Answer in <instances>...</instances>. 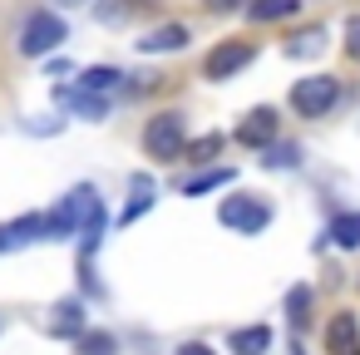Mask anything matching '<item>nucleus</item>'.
<instances>
[{
  "instance_id": "1a4fd4ad",
  "label": "nucleus",
  "mask_w": 360,
  "mask_h": 355,
  "mask_svg": "<svg viewBox=\"0 0 360 355\" xmlns=\"http://www.w3.org/2000/svg\"><path fill=\"white\" fill-rule=\"evenodd\" d=\"M183 45H188V25H158L139 40L143 55H168V50H183Z\"/></svg>"
},
{
  "instance_id": "6ab92c4d",
  "label": "nucleus",
  "mask_w": 360,
  "mask_h": 355,
  "mask_svg": "<svg viewBox=\"0 0 360 355\" xmlns=\"http://www.w3.org/2000/svg\"><path fill=\"white\" fill-rule=\"evenodd\" d=\"M222 183H232V168H212V173L183 183V193H188V198H202V193H212V188H222Z\"/></svg>"
},
{
  "instance_id": "f8f14e48",
  "label": "nucleus",
  "mask_w": 360,
  "mask_h": 355,
  "mask_svg": "<svg viewBox=\"0 0 360 355\" xmlns=\"http://www.w3.org/2000/svg\"><path fill=\"white\" fill-rule=\"evenodd\" d=\"M232 355H266V345H271V330L266 325H242V330H232Z\"/></svg>"
},
{
  "instance_id": "423d86ee",
  "label": "nucleus",
  "mask_w": 360,
  "mask_h": 355,
  "mask_svg": "<svg viewBox=\"0 0 360 355\" xmlns=\"http://www.w3.org/2000/svg\"><path fill=\"white\" fill-rule=\"evenodd\" d=\"M222 222L232 227V232H262L266 222H271V207L262 202V198H227L222 202Z\"/></svg>"
},
{
  "instance_id": "4468645a",
  "label": "nucleus",
  "mask_w": 360,
  "mask_h": 355,
  "mask_svg": "<svg viewBox=\"0 0 360 355\" xmlns=\"http://www.w3.org/2000/svg\"><path fill=\"white\" fill-rule=\"evenodd\" d=\"M321 50H326V35H321L316 25L286 40V55H291V60H311V55H321Z\"/></svg>"
},
{
  "instance_id": "39448f33",
  "label": "nucleus",
  "mask_w": 360,
  "mask_h": 355,
  "mask_svg": "<svg viewBox=\"0 0 360 355\" xmlns=\"http://www.w3.org/2000/svg\"><path fill=\"white\" fill-rule=\"evenodd\" d=\"M252 55H257V45H252V40H222V45L202 60V75H207V79H232L237 70H247V65H252Z\"/></svg>"
},
{
  "instance_id": "cd10ccee",
  "label": "nucleus",
  "mask_w": 360,
  "mask_h": 355,
  "mask_svg": "<svg viewBox=\"0 0 360 355\" xmlns=\"http://www.w3.org/2000/svg\"><path fill=\"white\" fill-rule=\"evenodd\" d=\"M55 6H84V0H55Z\"/></svg>"
},
{
  "instance_id": "ddd939ff",
  "label": "nucleus",
  "mask_w": 360,
  "mask_h": 355,
  "mask_svg": "<svg viewBox=\"0 0 360 355\" xmlns=\"http://www.w3.org/2000/svg\"><path fill=\"white\" fill-rule=\"evenodd\" d=\"M50 330H55V335H84V311H79V301H60Z\"/></svg>"
},
{
  "instance_id": "5701e85b",
  "label": "nucleus",
  "mask_w": 360,
  "mask_h": 355,
  "mask_svg": "<svg viewBox=\"0 0 360 355\" xmlns=\"http://www.w3.org/2000/svg\"><path fill=\"white\" fill-rule=\"evenodd\" d=\"M148 207H153V198H148V183H143V178H139V198H134V202H129V207H124V217H119V222H134V217H143V212H148Z\"/></svg>"
},
{
  "instance_id": "393cba45",
  "label": "nucleus",
  "mask_w": 360,
  "mask_h": 355,
  "mask_svg": "<svg viewBox=\"0 0 360 355\" xmlns=\"http://www.w3.org/2000/svg\"><path fill=\"white\" fill-rule=\"evenodd\" d=\"M345 55H350V60H360V15H350V20H345Z\"/></svg>"
},
{
  "instance_id": "a211bd4d",
  "label": "nucleus",
  "mask_w": 360,
  "mask_h": 355,
  "mask_svg": "<svg viewBox=\"0 0 360 355\" xmlns=\"http://www.w3.org/2000/svg\"><path fill=\"white\" fill-rule=\"evenodd\" d=\"M183 153H188L193 163H212V158L222 153V134H202V138H193V143H188Z\"/></svg>"
},
{
  "instance_id": "0eeeda50",
  "label": "nucleus",
  "mask_w": 360,
  "mask_h": 355,
  "mask_svg": "<svg viewBox=\"0 0 360 355\" xmlns=\"http://www.w3.org/2000/svg\"><path fill=\"white\" fill-rule=\"evenodd\" d=\"M326 355H360V321L355 311H335L326 325Z\"/></svg>"
},
{
  "instance_id": "f3484780",
  "label": "nucleus",
  "mask_w": 360,
  "mask_h": 355,
  "mask_svg": "<svg viewBox=\"0 0 360 355\" xmlns=\"http://www.w3.org/2000/svg\"><path fill=\"white\" fill-rule=\"evenodd\" d=\"M65 104H70L75 114H84V119H104V99H99V94H89V89L65 94Z\"/></svg>"
},
{
  "instance_id": "4be33fe9",
  "label": "nucleus",
  "mask_w": 360,
  "mask_h": 355,
  "mask_svg": "<svg viewBox=\"0 0 360 355\" xmlns=\"http://www.w3.org/2000/svg\"><path fill=\"white\" fill-rule=\"evenodd\" d=\"M134 6H139V0H104V6H94V15H99L104 25H119V20H124Z\"/></svg>"
},
{
  "instance_id": "f03ea898",
  "label": "nucleus",
  "mask_w": 360,
  "mask_h": 355,
  "mask_svg": "<svg viewBox=\"0 0 360 355\" xmlns=\"http://www.w3.org/2000/svg\"><path fill=\"white\" fill-rule=\"evenodd\" d=\"M335 99H340V79H335V75H311V79H296V84H291V109H296L301 119L330 114Z\"/></svg>"
},
{
  "instance_id": "dca6fc26",
  "label": "nucleus",
  "mask_w": 360,
  "mask_h": 355,
  "mask_svg": "<svg viewBox=\"0 0 360 355\" xmlns=\"http://www.w3.org/2000/svg\"><path fill=\"white\" fill-rule=\"evenodd\" d=\"M124 75L119 70H109V65H94V70H84L79 75V89H89V94H104V89H114Z\"/></svg>"
},
{
  "instance_id": "9d476101",
  "label": "nucleus",
  "mask_w": 360,
  "mask_h": 355,
  "mask_svg": "<svg viewBox=\"0 0 360 355\" xmlns=\"http://www.w3.org/2000/svg\"><path fill=\"white\" fill-rule=\"evenodd\" d=\"M30 237H45V217H15L0 227V252H11V247H25Z\"/></svg>"
},
{
  "instance_id": "bb28decb",
  "label": "nucleus",
  "mask_w": 360,
  "mask_h": 355,
  "mask_svg": "<svg viewBox=\"0 0 360 355\" xmlns=\"http://www.w3.org/2000/svg\"><path fill=\"white\" fill-rule=\"evenodd\" d=\"M178 355H212V350H207V345H198V340H188V345H183Z\"/></svg>"
},
{
  "instance_id": "f257e3e1",
  "label": "nucleus",
  "mask_w": 360,
  "mask_h": 355,
  "mask_svg": "<svg viewBox=\"0 0 360 355\" xmlns=\"http://www.w3.org/2000/svg\"><path fill=\"white\" fill-rule=\"evenodd\" d=\"M99 207H104V202H99V193H94L89 183H84V188H75V193H70V198L45 217V237H75V232H79Z\"/></svg>"
},
{
  "instance_id": "6e6552de",
  "label": "nucleus",
  "mask_w": 360,
  "mask_h": 355,
  "mask_svg": "<svg viewBox=\"0 0 360 355\" xmlns=\"http://www.w3.org/2000/svg\"><path fill=\"white\" fill-rule=\"evenodd\" d=\"M271 138H276V109H252L237 124V143H247V148H266Z\"/></svg>"
},
{
  "instance_id": "a878e982",
  "label": "nucleus",
  "mask_w": 360,
  "mask_h": 355,
  "mask_svg": "<svg viewBox=\"0 0 360 355\" xmlns=\"http://www.w3.org/2000/svg\"><path fill=\"white\" fill-rule=\"evenodd\" d=\"M212 11H237V6H247V0H207Z\"/></svg>"
},
{
  "instance_id": "2eb2a0df",
  "label": "nucleus",
  "mask_w": 360,
  "mask_h": 355,
  "mask_svg": "<svg viewBox=\"0 0 360 355\" xmlns=\"http://www.w3.org/2000/svg\"><path fill=\"white\" fill-rule=\"evenodd\" d=\"M326 237H330L335 247H360V212H340Z\"/></svg>"
},
{
  "instance_id": "aec40b11",
  "label": "nucleus",
  "mask_w": 360,
  "mask_h": 355,
  "mask_svg": "<svg viewBox=\"0 0 360 355\" xmlns=\"http://www.w3.org/2000/svg\"><path fill=\"white\" fill-rule=\"evenodd\" d=\"M301 148L296 143H266V168H296Z\"/></svg>"
},
{
  "instance_id": "b1692460",
  "label": "nucleus",
  "mask_w": 360,
  "mask_h": 355,
  "mask_svg": "<svg viewBox=\"0 0 360 355\" xmlns=\"http://www.w3.org/2000/svg\"><path fill=\"white\" fill-rule=\"evenodd\" d=\"M79 345H84V355H109L114 350V335H104V330L99 335H79Z\"/></svg>"
},
{
  "instance_id": "7ed1b4c3",
  "label": "nucleus",
  "mask_w": 360,
  "mask_h": 355,
  "mask_svg": "<svg viewBox=\"0 0 360 355\" xmlns=\"http://www.w3.org/2000/svg\"><path fill=\"white\" fill-rule=\"evenodd\" d=\"M70 40V30H65V20L55 15V11H35L30 20H25V30H20V55H30V60H40V55H50V50H60Z\"/></svg>"
},
{
  "instance_id": "20e7f679",
  "label": "nucleus",
  "mask_w": 360,
  "mask_h": 355,
  "mask_svg": "<svg viewBox=\"0 0 360 355\" xmlns=\"http://www.w3.org/2000/svg\"><path fill=\"white\" fill-rule=\"evenodd\" d=\"M143 148H148V158H158V163L183 158V148H188L183 119H178V114H153L148 129H143Z\"/></svg>"
},
{
  "instance_id": "9b49d317",
  "label": "nucleus",
  "mask_w": 360,
  "mask_h": 355,
  "mask_svg": "<svg viewBox=\"0 0 360 355\" xmlns=\"http://www.w3.org/2000/svg\"><path fill=\"white\" fill-rule=\"evenodd\" d=\"M301 11V0H247V20L252 25H271V20H286Z\"/></svg>"
},
{
  "instance_id": "412c9836",
  "label": "nucleus",
  "mask_w": 360,
  "mask_h": 355,
  "mask_svg": "<svg viewBox=\"0 0 360 355\" xmlns=\"http://www.w3.org/2000/svg\"><path fill=\"white\" fill-rule=\"evenodd\" d=\"M306 311H311V291H306V286H296V291L286 296V316H291L296 325H306V321H311Z\"/></svg>"
}]
</instances>
